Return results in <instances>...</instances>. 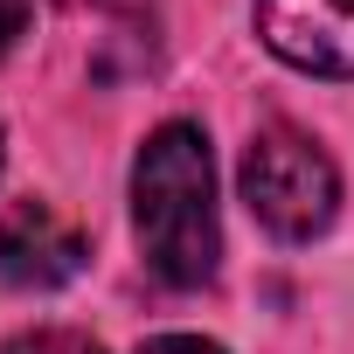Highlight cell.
I'll use <instances>...</instances> for the list:
<instances>
[{"mask_svg": "<svg viewBox=\"0 0 354 354\" xmlns=\"http://www.w3.org/2000/svg\"><path fill=\"white\" fill-rule=\"evenodd\" d=\"M132 223H139V250H146L160 285L195 292V285L216 278L223 223H216V160H209L202 125L174 118L139 146V160H132Z\"/></svg>", "mask_w": 354, "mask_h": 354, "instance_id": "1", "label": "cell"}, {"mask_svg": "<svg viewBox=\"0 0 354 354\" xmlns=\"http://www.w3.org/2000/svg\"><path fill=\"white\" fill-rule=\"evenodd\" d=\"M243 202L250 216L285 236V243H313L333 209H340V174L326 160V146L299 125H264L243 146Z\"/></svg>", "mask_w": 354, "mask_h": 354, "instance_id": "2", "label": "cell"}, {"mask_svg": "<svg viewBox=\"0 0 354 354\" xmlns=\"http://www.w3.org/2000/svg\"><path fill=\"white\" fill-rule=\"evenodd\" d=\"M257 35L306 77H354V0H257Z\"/></svg>", "mask_w": 354, "mask_h": 354, "instance_id": "3", "label": "cell"}, {"mask_svg": "<svg viewBox=\"0 0 354 354\" xmlns=\"http://www.w3.org/2000/svg\"><path fill=\"white\" fill-rule=\"evenodd\" d=\"M84 257H91V243L63 209H49V202L0 209V278L8 285H28V292L70 285L84 271Z\"/></svg>", "mask_w": 354, "mask_h": 354, "instance_id": "4", "label": "cell"}, {"mask_svg": "<svg viewBox=\"0 0 354 354\" xmlns=\"http://www.w3.org/2000/svg\"><path fill=\"white\" fill-rule=\"evenodd\" d=\"M0 354H104L91 333H77V326H35V333H21V340H8Z\"/></svg>", "mask_w": 354, "mask_h": 354, "instance_id": "5", "label": "cell"}, {"mask_svg": "<svg viewBox=\"0 0 354 354\" xmlns=\"http://www.w3.org/2000/svg\"><path fill=\"white\" fill-rule=\"evenodd\" d=\"M139 354H223L216 340H195V333H160V340H146Z\"/></svg>", "mask_w": 354, "mask_h": 354, "instance_id": "6", "label": "cell"}, {"mask_svg": "<svg viewBox=\"0 0 354 354\" xmlns=\"http://www.w3.org/2000/svg\"><path fill=\"white\" fill-rule=\"evenodd\" d=\"M28 28V0H0V56L15 49V35Z\"/></svg>", "mask_w": 354, "mask_h": 354, "instance_id": "7", "label": "cell"}]
</instances>
